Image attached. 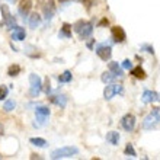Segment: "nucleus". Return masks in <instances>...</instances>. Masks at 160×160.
<instances>
[{"label": "nucleus", "instance_id": "1", "mask_svg": "<svg viewBox=\"0 0 160 160\" xmlns=\"http://www.w3.org/2000/svg\"><path fill=\"white\" fill-rule=\"evenodd\" d=\"M79 154V148L74 146H67V147H61L57 148L51 153V159L52 160H58V159H72L73 156Z\"/></svg>", "mask_w": 160, "mask_h": 160}, {"label": "nucleus", "instance_id": "2", "mask_svg": "<svg viewBox=\"0 0 160 160\" xmlns=\"http://www.w3.org/2000/svg\"><path fill=\"white\" fill-rule=\"evenodd\" d=\"M160 124V108H154L150 114L144 118L143 128L144 130H153Z\"/></svg>", "mask_w": 160, "mask_h": 160}, {"label": "nucleus", "instance_id": "3", "mask_svg": "<svg viewBox=\"0 0 160 160\" xmlns=\"http://www.w3.org/2000/svg\"><path fill=\"white\" fill-rule=\"evenodd\" d=\"M73 28H74V31L79 34V37L82 39L89 38V37L92 35V32H93V23H90V22L79 21L76 25L73 26Z\"/></svg>", "mask_w": 160, "mask_h": 160}, {"label": "nucleus", "instance_id": "4", "mask_svg": "<svg viewBox=\"0 0 160 160\" xmlns=\"http://www.w3.org/2000/svg\"><path fill=\"white\" fill-rule=\"evenodd\" d=\"M29 83H31V88H29V95L32 98H38L39 93L42 90V80L38 74H31L29 76Z\"/></svg>", "mask_w": 160, "mask_h": 160}, {"label": "nucleus", "instance_id": "5", "mask_svg": "<svg viewBox=\"0 0 160 160\" xmlns=\"http://www.w3.org/2000/svg\"><path fill=\"white\" fill-rule=\"evenodd\" d=\"M0 10H2V15H3V23H6L10 29H13L16 26V19H15V16H12V13L9 12V8L6 4H0Z\"/></svg>", "mask_w": 160, "mask_h": 160}, {"label": "nucleus", "instance_id": "6", "mask_svg": "<svg viewBox=\"0 0 160 160\" xmlns=\"http://www.w3.org/2000/svg\"><path fill=\"white\" fill-rule=\"evenodd\" d=\"M95 52L101 60L108 61V60H111V55H112V48H111V45H106V44H99Z\"/></svg>", "mask_w": 160, "mask_h": 160}, {"label": "nucleus", "instance_id": "7", "mask_svg": "<svg viewBox=\"0 0 160 160\" xmlns=\"http://www.w3.org/2000/svg\"><path fill=\"white\" fill-rule=\"evenodd\" d=\"M135 122H137V119H135L134 115L127 114V115H124L121 119V127L127 132H131V131H134V128H135Z\"/></svg>", "mask_w": 160, "mask_h": 160}, {"label": "nucleus", "instance_id": "8", "mask_svg": "<svg viewBox=\"0 0 160 160\" xmlns=\"http://www.w3.org/2000/svg\"><path fill=\"white\" fill-rule=\"evenodd\" d=\"M122 86L121 84H109V86H106L105 90H103V98H105L106 101H109V99H112V98L115 96V95H118V93H122Z\"/></svg>", "mask_w": 160, "mask_h": 160}, {"label": "nucleus", "instance_id": "9", "mask_svg": "<svg viewBox=\"0 0 160 160\" xmlns=\"http://www.w3.org/2000/svg\"><path fill=\"white\" fill-rule=\"evenodd\" d=\"M35 115H37V121H39V124H45L48 117H50V109L47 106H37Z\"/></svg>", "mask_w": 160, "mask_h": 160}, {"label": "nucleus", "instance_id": "10", "mask_svg": "<svg viewBox=\"0 0 160 160\" xmlns=\"http://www.w3.org/2000/svg\"><path fill=\"white\" fill-rule=\"evenodd\" d=\"M31 9H32V0H21V3L18 6V12L23 19L29 15Z\"/></svg>", "mask_w": 160, "mask_h": 160}, {"label": "nucleus", "instance_id": "11", "mask_svg": "<svg viewBox=\"0 0 160 160\" xmlns=\"http://www.w3.org/2000/svg\"><path fill=\"white\" fill-rule=\"evenodd\" d=\"M141 101L144 103H153V102H160V93L153 92V90H144Z\"/></svg>", "mask_w": 160, "mask_h": 160}, {"label": "nucleus", "instance_id": "12", "mask_svg": "<svg viewBox=\"0 0 160 160\" xmlns=\"http://www.w3.org/2000/svg\"><path fill=\"white\" fill-rule=\"evenodd\" d=\"M42 12H44V18H45L47 21H51L52 18H54L55 15V4L52 0H48L45 3V6H44V9H42Z\"/></svg>", "mask_w": 160, "mask_h": 160}, {"label": "nucleus", "instance_id": "13", "mask_svg": "<svg viewBox=\"0 0 160 160\" xmlns=\"http://www.w3.org/2000/svg\"><path fill=\"white\" fill-rule=\"evenodd\" d=\"M112 38H114L115 42H124L127 39V34L124 28L121 26H114L112 28Z\"/></svg>", "mask_w": 160, "mask_h": 160}, {"label": "nucleus", "instance_id": "14", "mask_svg": "<svg viewBox=\"0 0 160 160\" xmlns=\"http://www.w3.org/2000/svg\"><path fill=\"white\" fill-rule=\"evenodd\" d=\"M50 101L52 102L54 105L60 106V108H66L68 98L66 96V95H52V96H50Z\"/></svg>", "mask_w": 160, "mask_h": 160}, {"label": "nucleus", "instance_id": "15", "mask_svg": "<svg viewBox=\"0 0 160 160\" xmlns=\"http://www.w3.org/2000/svg\"><path fill=\"white\" fill-rule=\"evenodd\" d=\"M26 38V32L21 26H15V29L12 32V39L13 41H23Z\"/></svg>", "mask_w": 160, "mask_h": 160}, {"label": "nucleus", "instance_id": "16", "mask_svg": "<svg viewBox=\"0 0 160 160\" xmlns=\"http://www.w3.org/2000/svg\"><path fill=\"white\" fill-rule=\"evenodd\" d=\"M28 23L32 29H37L39 25H41V16L38 13H32L31 16H28Z\"/></svg>", "mask_w": 160, "mask_h": 160}, {"label": "nucleus", "instance_id": "17", "mask_svg": "<svg viewBox=\"0 0 160 160\" xmlns=\"http://www.w3.org/2000/svg\"><path fill=\"white\" fill-rule=\"evenodd\" d=\"M131 74H132L135 79H140V80H144L147 77V74H146V72L141 68V66H137V67L131 68Z\"/></svg>", "mask_w": 160, "mask_h": 160}, {"label": "nucleus", "instance_id": "18", "mask_svg": "<svg viewBox=\"0 0 160 160\" xmlns=\"http://www.w3.org/2000/svg\"><path fill=\"white\" fill-rule=\"evenodd\" d=\"M106 141L109 144H112V146H117L119 141V134L117 131H111V132H108V135H106Z\"/></svg>", "mask_w": 160, "mask_h": 160}, {"label": "nucleus", "instance_id": "19", "mask_svg": "<svg viewBox=\"0 0 160 160\" xmlns=\"http://www.w3.org/2000/svg\"><path fill=\"white\" fill-rule=\"evenodd\" d=\"M58 35H60V38H72V25L64 23Z\"/></svg>", "mask_w": 160, "mask_h": 160}, {"label": "nucleus", "instance_id": "20", "mask_svg": "<svg viewBox=\"0 0 160 160\" xmlns=\"http://www.w3.org/2000/svg\"><path fill=\"white\" fill-rule=\"evenodd\" d=\"M109 72H112L117 77H121V76H122V68L119 67V64L115 63V61L109 63Z\"/></svg>", "mask_w": 160, "mask_h": 160}, {"label": "nucleus", "instance_id": "21", "mask_svg": "<svg viewBox=\"0 0 160 160\" xmlns=\"http://www.w3.org/2000/svg\"><path fill=\"white\" fill-rule=\"evenodd\" d=\"M72 79H73L72 72L66 70L63 74H60V76H58V83H70V82H72Z\"/></svg>", "mask_w": 160, "mask_h": 160}, {"label": "nucleus", "instance_id": "22", "mask_svg": "<svg viewBox=\"0 0 160 160\" xmlns=\"http://www.w3.org/2000/svg\"><path fill=\"white\" fill-rule=\"evenodd\" d=\"M101 79H102V82H103V83H111V82H114V80L117 79V76H115L112 72H105L101 76Z\"/></svg>", "mask_w": 160, "mask_h": 160}, {"label": "nucleus", "instance_id": "23", "mask_svg": "<svg viewBox=\"0 0 160 160\" xmlns=\"http://www.w3.org/2000/svg\"><path fill=\"white\" fill-rule=\"evenodd\" d=\"M19 73H21V67H19L18 64H13V66H10V67H9V70H8V76L15 77V76H18Z\"/></svg>", "mask_w": 160, "mask_h": 160}, {"label": "nucleus", "instance_id": "24", "mask_svg": "<svg viewBox=\"0 0 160 160\" xmlns=\"http://www.w3.org/2000/svg\"><path fill=\"white\" fill-rule=\"evenodd\" d=\"M29 143L32 144V146H37V147H45L47 146V141L44 138H39V137H37V138H31Z\"/></svg>", "mask_w": 160, "mask_h": 160}, {"label": "nucleus", "instance_id": "25", "mask_svg": "<svg viewBox=\"0 0 160 160\" xmlns=\"http://www.w3.org/2000/svg\"><path fill=\"white\" fill-rule=\"evenodd\" d=\"M15 106H16V102L13 101V99H9V101L4 102V105H3V109L6 111V112H10V111L15 109Z\"/></svg>", "mask_w": 160, "mask_h": 160}, {"label": "nucleus", "instance_id": "26", "mask_svg": "<svg viewBox=\"0 0 160 160\" xmlns=\"http://www.w3.org/2000/svg\"><path fill=\"white\" fill-rule=\"evenodd\" d=\"M124 153H125L127 156H130V157H137V152L134 150V146H132V144H127Z\"/></svg>", "mask_w": 160, "mask_h": 160}, {"label": "nucleus", "instance_id": "27", "mask_svg": "<svg viewBox=\"0 0 160 160\" xmlns=\"http://www.w3.org/2000/svg\"><path fill=\"white\" fill-rule=\"evenodd\" d=\"M8 95H9V89L2 84V86H0V101H4V99L8 98Z\"/></svg>", "mask_w": 160, "mask_h": 160}, {"label": "nucleus", "instance_id": "28", "mask_svg": "<svg viewBox=\"0 0 160 160\" xmlns=\"http://www.w3.org/2000/svg\"><path fill=\"white\" fill-rule=\"evenodd\" d=\"M141 50H146L148 54H154V48H153V47H150V45H147V44L141 45Z\"/></svg>", "mask_w": 160, "mask_h": 160}, {"label": "nucleus", "instance_id": "29", "mask_svg": "<svg viewBox=\"0 0 160 160\" xmlns=\"http://www.w3.org/2000/svg\"><path fill=\"white\" fill-rule=\"evenodd\" d=\"M122 68H125V70L132 68V63H131V60H125V61L122 63Z\"/></svg>", "mask_w": 160, "mask_h": 160}, {"label": "nucleus", "instance_id": "30", "mask_svg": "<svg viewBox=\"0 0 160 160\" xmlns=\"http://www.w3.org/2000/svg\"><path fill=\"white\" fill-rule=\"evenodd\" d=\"M45 92H47V95H48V93H51V84H50V80L47 79V82H45Z\"/></svg>", "mask_w": 160, "mask_h": 160}, {"label": "nucleus", "instance_id": "31", "mask_svg": "<svg viewBox=\"0 0 160 160\" xmlns=\"http://www.w3.org/2000/svg\"><path fill=\"white\" fill-rule=\"evenodd\" d=\"M101 25H108V21H106V19H103V21L101 22Z\"/></svg>", "mask_w": 160, "mask_h": 160}, {"label": "nucleus", "instance_id": "32", "mask_svg": "<svg viewBox=\"0 0 160 160\" xmlns=\"http://www.w3.org/2000/svg\"><path fill=\"white\" fill-rule=\"evenodd\" d=\"M82 2H83V3H86V2H88V0H82Z\"/></svg>", "mask_w": 160, "mask_h": 160}, {"label": "nucleus", "instance_id": "33", "mask_svg": "<svg viewBox=\"0 0 160 160\" xmlns=\"http://www.w3.org/2000/svg\"><path fill=\"white\" fill-rule=\"evenodd\" d=\"M9 2H10V3H13V2H15V0H9Z\"/></svg>", "mask_w": 160, "mask_h": 160}, {"label": "nucleus", "instance_id": "34", "mask_svg": "<svg viewBox=\"0 0 160 160\" xmlns=\"http://www.w3.org/2000/svg\"><path fill=\"white\" fill-rule=\"evenodd\" d=\"M60 2H68V0H60Z\"/></svg>", "mask_w": 160, "mask_h": 160}]
</instances>
